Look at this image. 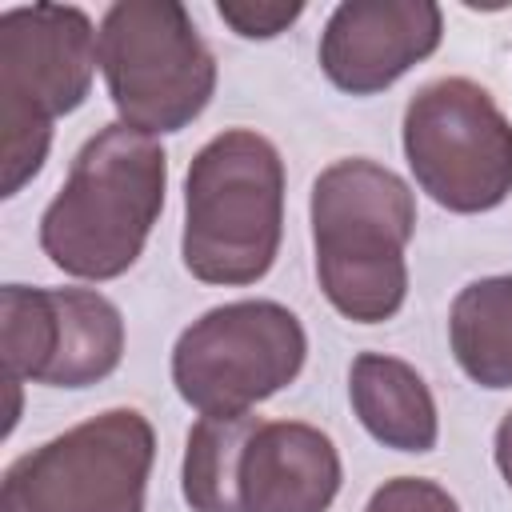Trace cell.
Listing matches in <instances>:
<instances>
[{
    "mask_svg": "<svg viewBox=\"0 0 512 512\" xmlns=\"http://www.w3.org/2000/svg\"><path fill=\"white\" fill-rule=\"evenodd\" d=\"M164 192L168 156L160 140L112 120L84 140L48 200L40 252L76 280H116L140 260L164 212Z\"/></svg>",
    "mask_w": 512,
    "mask_h": 512,
    "instance_id": "cell-1",
    "label": "cell"
},
{
    "mask_svg": "<svg viewBox=\"0 0 512 512\" xmlns=\"http://www.w3.org/2000/svg\"><path fill=\"white\" fill-rule=\"evenodd\" d=\"M312 252L328 304L352 324H384L408 300L416 196L404 176L368 160H332L312 180Z\"/></svg>",
    "mask_w": 512,
    "mask_h": 512,
    "instance_id": "cell-2",
    "label": "cell"
},
{
    "mask_svg": "<svg viewBox=\"0 0 512 512\" xmlns=\"http://www.w3.org/2000/svg\"><path fill=\"white\" fill-rule=\"evenodd\" d=\"M284 240V160L256 128L216 132L184 176V268L200 284L268 276Z\"/></svg>",
    "mask_w": 512,
    "mask_h": 512,
    "instance_id": "cell-3",
    "label": "cell"
},
{
    "mask_svg": "<svg viewBox=\"0 0 512 512\" xmlns=\"http://www.w3.org/2000/svg\"><path fill=\"white\" fill-rule=\"evenodd\" d=\"M96 36L88 12L76 4H20L0 12V196H16L44 168L52 124L88 100L100 64Z\"/></svg>",
    "mask_w": 512,
    "mask_h": 512,
    "instance_id": "cell-4",
    "label": "cell"
},
{
    "mask_svg": "<svg viewBox=\"0 0 512 512\" xmlns=\"http://www.w3.org/2000/svg\"><path fill=\"white\" fill-rule=\"evenodd\" d=\"M96 52L120 124L144 136L188 128L216 92V56L176 0L112 4Z\"/></svg>",
    "mask_w": 512,
    "mask_h": 512,
    "instance_id": "cell-5",
    "label": "cell"
},
{
    "mask_svg": "<svg viewBox=\"0 0 512 512\" xmlns=\"http://www.w3.org/2000/svg\"><path fill=\"white\" fill-rule=\"evenodd\" d=\"M308 360V332L280 300L208 308L172 344V384L200 416H244L288 388Z\"/></svg>",
    "mask_w": 512,
    "mask_h": 512,
    "instance_id": "cell-6",
    "label": "cell"
},
{
    "mask_svg": "<svg viewBox=\"0 0 512 512\" xmlns=\"http://www.w3.org/2000/svg\"><path fill=\"white\" fill-rule=\"evenodd\" d=\"M404 160L440 208L476 216L512 196V120L468 76H440L404 108Z\"/></svg>",
    "mask_w": 512,
    "mask_h": 512,
    "instance_id": "cell-7",
    "label": "cell"
},
{
    "mask_svg": "<svg viewBox=\"0 0 512 512\" xmlns=\"http://www.w3.org/2000/svg\"><path fill=\"white\" fill-rule=\"evenodd\" d=\"M156 432L140 408H104L16 456L0 512H144Z\"/></svg>",
    "mask_w": 512,
    "mask_h": 512,
    "instance_id": "cell-8",
    "label": "cell"
},
{
    "mask_svg": "<svg viewBox=\"0 0 512 512\" xmlns=\"http://www.w3.org/2000/svg\"><path fill=\"white\" fill-rule=\"evenodd\" d=\"M0 352L12 384L88 388L124 360V316L96 288H0Z\"/></svg>",
    "mask_w": 512,
    "mask_h": 512,
    "instance_id": "cell-9",
    "label": "cell"
},
{
    "mask_svg": "<svg viewBox=\"0 0 512 512\" xmlns=\"http://www.w3.org/2000/svg\"><path fill=\"white\" fill-rule=\"evenodd\" d=\"M444 12L432 0H344L332 8L316 60L348 96H376L440 48Z\"/></svg>",
    "mask_w": 512,
    "mask_h": 512,
    "instance_id": "cell-10",
    "label": "cell"
},
{
    "mask_svg": "<svg viewBox=\"0 0 512 512\" xmlns=\"http://www.w3.org/2000/svg\"><path fill=\"white\" fill-rule=\"evenodd\" d=\"M340 480L344 464L324 428L256 416L236 460V512H328Z\"/></svg>",
    "mask_w": 512,
    "mask_h": 512,
    "instance_id": "cell-11",
    "label": "cell"
},
{
    "mask_svg": "<svg viewBox=\"0 0 512 512\" xmlns=\"http://www.w3.org/2000/svg\"><path fill=\"white\" fill-rule=\"evenodd\" d=\"M348 400L372 440L396 452H432L440 440V412L428 380L400 356L360 352L348 368Z\"/></svg>",
    "mask_w": 512,
    "mask_h": 512,
    "instance_id": "cell-12",
    "label": "cell"
},
{
    "mask_svg": "<svg viewBox=\"0 0 512 512\" xmlns=\"http://www.w3.org/2000/svg\"><path fill=\"white\" fill-rule=\"evenodd\" d=\"M456 364L480 388H512V272L464 284L448 312Z\"/></svg>",
    "mask_w": 512,
    "mask_h": 512,
    "instance_id": "cell-13",
    "label": "cell"
},
{
    "mask_svg": "<svg viewBox=\"0 0 512 512\" xmlns=\"http://www.w3.org/2000/svg\"><path fill=\"white\" fill-rule=\"evenodd\" d=\"M244 416H200L184 440L180 492L192 512H236V460L252 428Z\"/></svg>",
    "mask_w": 512,
    "mask_h": 512,
    "instance_id": "cell-14",
    "label": "cell"
},
{
    "mask_svg": "<svg viewBox=\"0 0 512 512\" xmlns=\"http://www.w3.org/2000/svg\"><path fill=\"white\" fill-rule=\"evenodd\" d=\"M216 16L244 40H272L304 16V4L300 0H220Z\"/></svg>",
    "mask_w": 512,
    "mask_h": 512,
    "instance_id": "cell-15",
    "label": "cell"
},
{
    "mask_svg": "<svg viewBox=\"0 0 512 512\" xmlns=\"http://www.w3.org/2000/svg\"><path fill=\"white\" fill-rule=\"evenodd\" d=\"M364 512H460V504L444 484L428 476H396L368 496Z\"/></svg>",
    "mask_w": 512,
    "mask_h": 512,
    "instance_id": "cell-16",
    "label": "cell"
},
{
    "mask_svg": "<svg viewBox=\"0 0 512 512\" xmlns=\"http://www.w3.org/2000/svg\"><path fill=\"white\" fill-rule=\"evenodd\" d=\"M492 456H496V468L504 476V484L512 488V408L504 412V420L496 424V440H492Z\"/></svg>",
    "mask_w": 512,
    "mask_h": 512,
    "instance_id": "cell-17",
    "label": "cell"
}]
</instances>
